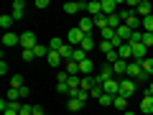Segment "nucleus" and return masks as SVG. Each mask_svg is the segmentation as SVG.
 Masks as SVG:
<instances>
[{
  "label": "nucleus",
  "instance_id": "1",
  "mask_svg": "<svg viewBox=\"0 0 153 115\" xmlns=\"http://www.w3.org/2000/svg\"><path fill=\"white\" fill-rule=\"evenodd\" d=\"M135 87H138L135 79H130V77H123V79H120V97L130 100L133 95H135Z\"/></svg>",
  "mask_w": 153,
  "mask_h": 115
},
{
  "label": "nucleus",
  "instance_id": "2",
  "mask_svg": "<svg viewBox=\"0 0 153 115\" xmlns=\"http://www.w3.org/2000/svg\"><path fill=\"white\" fill-rule=\"evenodd\" d=\"M82 41H84V33L79 31V28H69V33H66V44L76 49V46L82 44Z\"/></svg>",
  "mask_w": 153,
  "mask_h": 115
},
{
  "label": "nucleus",
  "instance_id": "3",
  "mask_svg": "<svg viewBox=\"0 0 153 115\" xmlns=\"http://www.w3.org/2000/svg\"><path fill=\"white\" fill-rule=\"evenodd\" d=\"M102 92H105V95H112V97H117V95H120V79H107V82L102 84Z\"/></svg>",
  "mask_w": 153,
  "mask_h": 115
},
{
  "label": "nucleus",
  "instance_id": "4",
  "mask_svg": "<svg viewBox=\"0 0 153 115\" xmlns=\"http://www.w3.org/2000/svg\"><path fill=\"white\" fill-rule=\"evenodd\" d=\"M135 16L140 18H148V16H153V3H148V0H140V5L135 8Z\"/></svg>",
  "mask_w": 153,
  "mask_h": 115
},
{
  "label": "nucleus",
  "instance_id": "5",
  "mask_svg": "<svg viewBox=\"0 0 153 115\" xmlns=\"http://www.w3.org/2000/svg\"><path fill=\"white\" fill-rule=\"evenodd\" d=\"M76 28H79V31H82L84 36H92V31H94V18L84 16L82 21H79V26H76Z\"/></svg>",
  "mask_w": 153,
  "mask_h": 115
},
{
  "label": "nucleus",
  "instance_id": "6",
  "mask_svg": "<svg viewBox=\"0 0 153 115\" xmlns=\"http://www.w3.org/2000/svg\"><path fill=\"white\" fill-rule=\"evenodd\" d=\"M117 56H120L123 61H133V44L130 41H125L123 46H117Z\"/></svg>",
  "mask_w": 153,
  "mask_h": 115
},
{
  "label": "nucleus",
  "instance_id": "7",
  "mask_svg": "<svg viewBox=\"0 0 153 115\" xmlns=\"http://www.w3.org/2000/svg\"><path fill=\"white\" fill-rule=\"evenodd\" d=\"M100 3H102V16H115V13H117V5H120V3H117V0H100Z\"/></svg>",
  "mask_w": 153,
  "mask_h": 115
},
{
  "label": "nucleus",
  "instance_id": "8",
  "mask_svg": "<svg viewBox=\"0 0 153 115\" xmlns=\"http://www.w3.org/2000/svg\"><path fill=\"white\" fill-rule=\"evenodd\" d=\"M36 44H38V41H36V36H33L31 31L21 33V46H23V51H26V49H36Z\"/></svg>",
  "mask_w": 153,
  "mask_h": 115
},
{
  "label": "nucleus",
  "instance_id": "9",
  "mask_svg": "<svg viewBox=\"0 0 153 115\" xmlns=\"http://www.w3.org/2000/svg\"><path fill=\"white\" fill-rule=\"evenodd\" d=\"M143 59H148V46L133 44V61H143Z\"/></svg>",
  "mask_w": 153,
  "mask_h": 115
},
{
  "label": "nucleus",
  "instance_id": "10",
  "mask_svg": "<svg viewBox=\"0 0 153 115\" xmlns=\"http://www.w3.org/2000/svg\"><path fill=\"white\" fill-rule=\"evenodd\" d=\"M87 16H89V18L102 16V3H97V0H89V3H87Z\"/></svg>",
  "mask_w": 153,
  "mask_h": 115
},
{
  "label": "nucleus",
  "instance_id": "11",
  "mask_svg": "<svg viewBox=\"0 0 153 115\" xmlns=\"http://www.w3.org/2000/svg\"><path fill=\"white\" fill-rule=\"evenodd\" d=\"M112 69H115V79H123V77L128 74V61H123V59H117L112 64Z\"/></svg>",
  "mask_w": 153,
  "mask_h": 115
},
{
  "label": "nucleus",
  "instance_id": "12",
  "mask_svg": "<svg viewBox=\"0 0 153 115\" xmlns=\"http://www.w3.org/2000/svg\"><path fill=\"white\" fill-rule=\"evenodd\" d=\"M18 44H21V36L18 33H13V31L3 33V46H18Z\"/></svg>",
  "mask_w": 153,
  "mask_h": 115
},
{
  "label": "nucleus",
  "instance_id": "13",
  "mask_svg": "<svg viewBox=\"0 0 153 115\" xmlns=\"http://www.w3.org/2000/svg\"><path fill=\"white\" fill-rule=\"evenodd\" d=\"M140 74H143L140 61H128V74H125V77H130V79H138Z\"/></svg>",
  "mask_w": 153,
  "mask_h": 115
},
{
  "label": "nucleus",
  "instance_id": "14",
  "mask_svg": "<svg viewBox=\"0 0 153 115\" xmlns=\"http://www.w3.org/2000/svg\"><path fill=\"white\" fill-rule=\"evenodd\" d=\"M79 72H82L84 77H94V74H92V72H94V64H92V59H89V56L79 64Z\"/></svg>",
  "mask_w": 153,
  "mask_h": 115
},
{
  "label": "nucleus",
  "instance_id": "15",
  "mask_svg": "<svg viewBox=\"0 0 153 115\" xmlns=\"http://www.w3.org/2000/svg\"><path fill=\"white\" fill-rule=\"evenodd\" d=\"M23 0H16V3H13V10H10V16H13V21H21L23 18Z\"/></svg>",
  "mask_w": 153,
  "mask_h": 115
},
{
  "label": "nucleus",
  "instance_id": "16",
  "mask_svg": "<svg viewBox=\"0 0 153 115\" xmlns=\"http://www.w3.org/2000/svg\"><path fill=\"white\" fill-rule=\"evenodd\" d=\"M61 61H64V59H61L59 51H49V56H46V64H49V66H54V69H56Z\"/></svg>",
  "mask_w": 153,
  "mask_h": 115
},
{
  "label": "nucleus",
  "instance_id": "17",
  "mask_svg": "<svg viewBox=\"0 0 153 115\" xmlns=\"http://www.w3.org/2000/svg\"><path fill=\"white\" fill-rule=\"evenodd\" d=\"M140 110L146 115H153V97H151V95H146V97L140 100Z\"/></svg>",
  "mask_w": 153,
  "mask_h": 115
},
{
  "label": "nucleus",
  "instance_id": "18",
  "mask_svg": "<svg viewBox=\"0 0 153 115\" xmlns=\"http://www.w3.org/2000/svg\"><path fill=\"white\" fill-rule=\"evenodd\" d=\"M140 69L146 72L148 77H153V56H148V59H143V61H140Z\"/></svg>",
  "mask_w": 153,
  "mask_h": 115
},
{
  "label": "nucleus",
  "instance_id": "19",
  "mask_svg": "<svg viewBox=\"0 0 153 115\" xmlns=\"http://www.w3.org/2000/svg\"><path fill=\"white\" fill-rule=\"evenodd\" d=\"M115 33H117V38H123V41H130V33H133V31H130V28L125 26V23H123V26L117 28V31H115Z\"/></svg>",
  "mask_w": 153,
  "mask_h": 115
},
{
  "label": "nucleus",
  "instance_id": "20",
  "mask_svg": "<svg viewBox=\"0 0 153 115\" xmlns=\"http://www.w3.org/2000/svg\"><path fill=\"white\" fill-rule=\"evenodd\" d=\"M79 49H82L84 54H87V51H92V49H94V38H92V36H84V41L79 44Z\"/></svg>",
  "mask_w": 153,
  "mask_h": 115
},
{
  "label": "nucleus",
  "instance_id": "21",
  "mask_svg": "<svg viewBox=\"0 0 153 115\" xmlns=\"http://www.w3.org/2000/svg\"><path fill=\"white\" fill-rule=\"evenodd\" d=\"M5 97L10 100V102H21V90L10 87V90H8V92H5Z\"/></svg>",
  "mask_w": 153,
  "mask_h": 115
},
{
  "label": "nucleus",
  "instance_id": "22",
  "mask_svg": "<svg viewBox=\"0 0 153 115\" xmlns=\"http://www.w3.org/2000/svg\"><path fill=\"white\" fill-rule=\"evenodd\" d=\"M140 28H143V31H146V33H153V16L143 18V21H140Z\"/></svg>",
  "mask_w": 153,
  "mask_h": 115
},
{
  "label": "nucleus",
  "instance_id": "23",
  "mask_svg": "<svg viewBox=\"0 0 153 115\" xmlns=\"http://www.w3.org/2000/svg\"><path fill=\"white\" fill-rule=\"evenodd\" d=\"M84 59H87V54H84V51L79 49V46H76V49H74V54H71V61H76V64H82Z\"/></svg>",
  "mask_w": 153,
  "mask_h": 115
},
{
  "label": "nucleus",
  "instance_id": "24",
  "mask_svg": "<svg viewBox=\"0 0 153 115\" xmlns=\"http://www.w3.org/2000/svg\"><path fill=\"white\" fill-rule=\"evenodd\" d=\"M66 74L76 77V74H79V64H76V61H66Z\"/></svg>",
  "mask_w": 153,
  "mask_h": 115
},
{
  "label": "nucleus",
  "instance_id": "25",
  "mask_svg": "<svg viewBox=\"0 0 153 115\" xmlns=\"http://www.w3.org/2000/svg\"><path fill=\"white\" fill-rule=\"evenodd\" d=\"M10 87H16V90L26 87V82H23V77H21V74H13V77H10Z\"/></svg>",
  "mask_w": 153,
  "mask_h": 115
},
{
  "label": "nucleus",
  "instance_id": "26",
  "mask_svg": "<svg viewBox=\"0 0 153 115\" xmlns=\"http://www.w3.org/2000/svg\"><path fill=\"white\" fill-rule=\"evenodd\" d=\"M84 102H79L76 97H69V102H66V110H82Z\"/></svg>",
  "mask_w": 153,
  "mask_h": 115
},
{
  "label": "nucleus",
  "instance_id": "27",
  "mask_svg": "<svg viewBox=\"0 0 153 115\" xmlns=\"http://www.w3.org/2000/svg\"><path fill=\"white\" fill-rule=\"evenodd\" d=\"M94 28H97V31L107 28V16H97V18H94Z\"/></svg>",
  "mask_w": 153,
  "mask_h": 115
},
{
  "label": "nucleus",
  "instance_id": "28",
  "mask_svg": "<svg viewBox=\"0 0 153 115\" xmlns=\"http://www.w3.org/2000/svg\"><path fill=\"white\" fill-rule=\"evenodd\" d=\"M112 100H115L112 95H105V92H102V95H100V100H97V102L102 105V108H110V105H112Z\"/></svg>",
  "mask_w": 153,
  "mask_h": 115
},
{
  "label": "nucleus",
  "instance_id": "29",
  "mask_svg": "<svg viewBox=\"0 0 153 115\" xmlns=\"http://www.w3.org/2000/svg\"><path fill=\"white\" fill-rule=\"evenodd\" d=\"M61 46H64V41H61V38H51V41H49V51H59Z\"/></svg>",
  "mask_w": 153,
  "mask_h": 115
},
{
  "label": "nucleus",
  "instance_id": "30",
  "mask_svg": "<svg viewBox=\"0 0 153 115\" xmlns=\"http://www.w3.org/2000/svg\"><path fill=\"white\" fill-rule=\"evenodd\" d=\"M125 105H128V100H125V97H120V95L112 100V108H117V110H125Z\"/></svg>",
  "mask_w": 153,
  "mask_h": 115
},
{
  "label": "nucleus",
  "instance_id": "31",
  "mask_svg": "<svg viewBox=\"0 0 153 115\" xmlns=\"http://www.w3.org/2000/svg\"><path fill=\"white\" fill-rule=\"evenodd\" d=\"M100 51H105V54H110V51H115L112 41H100Z\"/></svg>",
  "mask_w": 153,
  "mask_h": 115
},
{
  "label": "nucleus",
  "instance_id": "32",
  "mask_svg": "<svg viewBox=\"0 0 153 115\" xmlns=\"http://www.w3.org/2000/svg\"><path fill=\"white\" fill-rule=\"evenodd\" d=\"M130 44H143V31H133L130 33Z\"/></svg>",
  "mask_w": 153,
  "mask_h": 115
},
{
  "label": "nucleus",
  "instance_id": "33",
  "mask_svg": "<svg viewBox=\"0 0 153 115\" xmlns=\"http://www.w3.org/2000/svg\"><path fill=\"white\" fill-rule=\"evenodd\" d=\"M0 26H3V28H10L13 26V16H0Z\"/></svg>",
  "mask_w": 153,
  "mask_h": 115
},
{
  "label": "nucleus",
  "instance_id": "34",
  "mask_svg": "<svg viewBox=\"0 0 153 115\" xmlns=\"http://www.w3.org/2000/svg\"><path fill=\"white\" fill-rule=\"evenodd\" d=\"M56 92H61V95H69V84H66V82H56Z\"/></svg>",
  "mask_w": 153,
  "mask_h": 115
},
{
  "label": "nucleus",
  "instance_id": "35",
  "mask_svg": "<svg viewBox=\"0 0 153 115\" xmlns=\"http://www.w3.org/2000/svg\"><path fill=\"white\" fill-rule=\"evenodd\" d=\"M143 46H153V33H146V31H143Z\"/></svg>",
  "mask_w": 153,
  "mask_h": 115
},
{
  "label": "nucleus",
  "instance_id": "36",
  "mask_svg": "<svg viewBox=\"0 0 153 115\" xmlns=\"http://www.w3.org/2000/svg\"><path fill=\"white\" fill-rule=\"evenodd\" d=\"M100 95H102V87H97V84H94V87L89 90V97H94V100H100Z\"/></svg>",
  "mask_w": 153,
  "mask_h": 115
},
{
  "label": "nucleus",
  "instance_id": "37",
  "mask_svg": "<svg viewBox=\"0 0 153 115\" xmlns=\"http://www.w3.org/2000/svg\"><path fill=\"white\" fill-rule=\"evenodd\" d=\"M33 59H36L33 49H26V51H23V61H33Z\"/></svg>",
  "mask_w": 153,
  "mask_h": 115
},
{
  "label": "nucleus",
  "instance_id": "38",
  "mask_svg": "<svg viewBox=\"0 0 153 115\" xmlns=\"http://www.w3.org/2000/svg\"><path fill=\"white\" fill-rule=\"evenodd\" d=\"M21 115H33V105L23 102V108H21Z\"/></svg>",
  "mask_w": 153,
  "mask_h": 115
},
{
  "label": "nucleus",
  "instance_id": "39",
  "mask_svg": "<svg viewBox=\"0 0 153 115\" xmlns=\"http://www.w3.org/2000/svg\"><path fill=\"white\" fill-rule=\"evenodd\" d=\"M28 95H31V90H28V84H26V87H21V100H28Z\"/></svg>",
  "mask_w": 153,
  "mask_h": 115
},
{
  "label": "nucleus",
  "instance_id": "40",
  "mask_svg": "<svg viewBox=\"0 0 153 115\" xmlns=\"http://www.w3.org/2000/svg\"><path fill=\"white\" fill-rule=\"evenodd\" d=\"M0 74H3V77H5V74H8V64H5V59L0 61Z\"/></svg>",
  "mask_w": 153,
  "mask_h": 115
},
{
  "label": "nucleus",
  "instance_id": "41",
  "mask_svg": "<svg viewBox=\"0 0 153 115\" xmlns=\"http://www.w3.org/2000/svg\"><path fill=\"white\" fill-rule=\"evenodd\" d=\"M33 115H46V113H44V108H41V105H33Z\"/></svg>",
  "mask_w": 153,
  "mask_h": 115
},
{
  "label": "nucleus",
  "instance_id": "42",
  "mask_svg": "<svg viewBox=\"0 0 153 115\" xmlns=\"http://www.w3.org/2000/svg\"><path fill=\"white\" fill-rule=\"evenodd\" d=\"M36 8H49V0H36Z\"/></svg>",
  "mask_w": 153,
  "mask_h": 115
},
{
  "label": "nucleus",
  "instance_id": "43",
  "mask_svg": "<svg viewBox=\"0 0 153 115\" xmlns=\"http://www.w3.org/2000/svg\"><path fill=\"white\" fill-rule=\"evenodd\" d=\"M59 82H69V74L66 72H59Z\"/></svg>",
  "mask_w": 153,
  "mask_h": 115
},
{
  "label": "nucleus",
  "instance_id": "44",
  "mask_svg": "<svg viewBox=\"0 0 153 115\" xmlns=\"http://www.w3.org/2000/svg\"><path fill=\"white\" fill-rule=\"evenodd\" d=\"M146 95H151V97H153V79L148 82V90H146Z\"/></svg>",
  "mask_w": 153,
  "mask_h": 115
},
{
  "label": "nucleus",
  "instance_id": "45",
  "mask_svg": "<svg viewBox=\"0 0 153 115\" xmlns=\"http://www.w3.org/2000/svg\"><path fill=\"white\" fill-rule=\"evenodd\" d=\"M3 115H21V113H18V110H5Z\"/></svg>",
  "mask_w": 153,
  "mask_h": 115
},
{
  "label": "nucleus",
  "instance_id": "46",
  "mask_svg": "<svg viewBox=\"0 0 153 115\" xmlns=\"http://www.w3.org/2000/svg\"><path fill=\"white\" fill-rule=\"evenodd\" d=\"M123 115H135V113H130V110H125V113H123Z\"/></svg>",
  "mask_w": 153,
  "mask_h": 115
},
{
  "label": "nucleus",
  "instance_id": "47",
  "mask_svg": "<svg viewBox=\"0 0 153 115\" xmlns=\"http://www.w3.org/2000/svg\"><path fill=\"white\" fill-rule=\"evenodd\" d=\"M46 115H49V113H46Z\"/></svg>",
  "mask_w": 153,
  "mask_h": 115
}]
</instances>
